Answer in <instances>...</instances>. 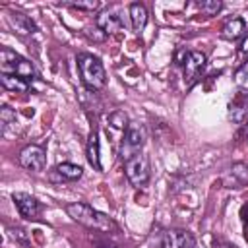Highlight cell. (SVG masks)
<instances>
[{"label":"cell","mask_w":248,"mask_h":248,"mask_svg":"<svg viewBox=\"0 0 248 248\" xmlns=\"http://www.w3.org/2000/svg\"><path fill=\"white\" fill-rule=\"evenodd\" d=\"M66 213L68 217H72L76 223L87 227V229H93V231H99V232H110L116 229L114 221L103 213V211H97L93 209L89 203H83V202H74V203H68L66 205Z\"/></svg>","instance_id":"1"},{"label":"cell","mask_w":248,"mask_h":248,"mask_svg":"<svg viewBox=\"0 0 248 248\" xmlns=\"http://www.w3.org/2000/svg\"><path fill=\"white\" fill-rule=\"evenodd\" d=\"M78 68H79V76L81 81L87 89L91 91H101L107 85V72L101 64V60L93 54L81 52L78 54Z\"/></svg>","instance_id":"2"},{"label":"cell","mask_w":248,"mask_h":248,"mask_svg":"<svg viewBox=\"0 0 248 248\" xmlns=\"http://www.w3.org/2000/svg\"><path fill=\"white\" fill-rule=\"evenodd\" d=\"M0 70L2 74H10V76H17V78H23L27 81L35 79V68L33 64L19 56L17 52L10 50V48H2L0 50Z\"/></svg>","instance_id":"3"},{"label":"cell","mask_w":248,"mask_h":248,"mask_svg":"<svg viewBox=\"0 0 248 248\" xmlns=\"http://www.w3.org/2000/svg\"><path fill=\"white\" fill-rule=\"evenodd\" d=\"M143 143H145V128L140 122H130V126L124 130V138L120 143V151H118L120 159L128 161L130 157L141 153Z\"/></svg>","instance_id":"4"},{"label":"cell","mask_w":248,"mask_h":248,"mask_svg":"<svg viewBox=\"0 0 248 248\" xmlns=\"http://www.w3.org/2000/svg\"><path fill=\"white\" fill-rule=\"evenodd\" d=\"M196 238L184 229H165L157 232L153 248H194Z\"/></svg>","instance_id":"5"},{"label":"cell","mask_w":248,"mask_h":248,"mask_svg":"<svg viewBox=\"0 0 248 248\" xmlns=\"http://www.w3.org/2000/svg\"><path fill=\"white\" fill-rule=\"evenodd\" d=\"M124 172H126V178L132 186H143L149 180V174H151L149 157L143 151L130 157L128 161H124Z\"/></svg>","instance_id":"6"},{"label":"cell","mask_w":248,"mask_h":248,"mask_svg":"<svg viewBox=\"0 0 248 248\" xmlns=\"http://www.w3.org/2000/svg\"><path fill=\"white\" fill-rule=\"evenodd\" d=\"M178 64H182V68H184L186 85L192 87V85L202 78V72H203V68H205V64H207V58H205V54L200 52V50H188V52H184V58H182Z\"/></svg>","instance_id":"7"},{"label":"cell","mask_w":248,"mask_h":248,"mask_svg":"<svg viewBox=\"0 0 248 248\" xmlns=\"http://www.w3.org/2000/svg\"><path fill=\"white\" fill-rule=\"evenodd\" d=\"M19 165L23 169H29V170H43L45 165H46V155H45V149L41 145H35V143H29L25 145L21 151H19V157H17Z\"/></svg>","instance_id":"8"},{"label":"cell","mask_w":248,"mask_h":248,"mask_svg":"<svg viewBox=\"0 0 248 248\" xmlns=\"http://www.w3.org/2000/svg\"><path fill=\"white\" fill-rule=\"evenodd\" d=\"M12 200H14V203H16V207H17V211H19L21 217H25L29 221L39 219V215H41V203L37 202V198L29 196L25 192H14Z\"/></svg>","instance_id":"9"},{"label":"cell","mask_w":248,"mask_h":248,"mask_svg":"<svg viewBox=\"0 0 248 248\" xmlns=\"http://www.w3.org/2000/svg\"><path fill=\"white\" fill-rule=\"evenodd\" d=\"M95 27H99L103 31V35H114L124 29V21L116 12L105 10L95 17Z\"/></svg>","instance_id":"10"},{"label":"cell","mask_w":248,"mask_h":248,"mask_svg":"<svg viewBox=\"0 0 248 248\" xmlns=\"http://www.w3.org/2000/svg\"><path fill=\"white\" fill-rule=\"evenodd\" d=\"M248 116V93L238 91L229 103V120L234 124H242Z\"/></svg>","instance_id":"11"},{"label":"cell","mask_w":248,"mask_h":248,"mask_svg":"<svg viewBox=\"0 0 248 248\" xmlns=\"http://www.w3.org/2000/svg\"><path fill=\"white\" fill-rule=\"evenodd\" d=\"M83 174V169L76 163H70V161H64V163H58L52 172H50V178L52 180H60V182H74V180H79Z\"/></svg>","instance_id":"12"},{"label":"cell","mask_w":248,"mask_h":248,"mask_svg":"<svg viewBox=\"0 0 248 248\" xmlns=\"http://www.w3.org/2000/svg\"><path fill=\"white\" fill-rule=\"evenodd\" d=\"M244 35H246V21H244L242 17H232V19H229V21L223 25V31H221V37L227 39V41H232V43L244 39Z\"/></svg>","instance_id":"13"},{"label":"cell","mask_w":248,"mask_h":248,"mask_svg":"<svg viewBox=\"0 0 248 248\" xmlns=\"http://www.w3.org/2000/svg\"><path fill=\"white\" fill-rule=\"evenodd\" d=\"M8 21L16 29V33H19V35H31V33L37 31L35 21L31 17H27L25 14H21V12H10Z\"/></svg>","instance_id":"14"},{"label":"cell","mask_w":248,"mask_h":248,"mask_svg":"<svg viewBox=\"0 0 248 248\" xmlns=\"http://www.w3.org/2000/svg\"><path fill=\"white\" fill-rule=\"evenodd\" d=\"M130 23H132V29L134 31H141L147 23V10L141 2H134L130 4Z\"/></svg>","instance_id":"15"},{"label":"cell","mask_w":248,"mask_h":248,"mask_svg":"<svg viewBox=\"0 0 248 248\" xmlns=\"http://www.w3.org/2000/svg\"><path fill=\"white\" fill-rule=\"evenodd\" d=\"M99 136L97 132H91L89 136V141H87V149H85V157L89 161V165L95 169V170H101L103 165H101V155H99Z\"/></svg>","instance_id":"16"},{"label":"cell","mask_w":248,"mask_h":248,"mask_svg":"<svg viewBox=\"0 0 248 248\" xmlns=\"http://www.w3.org/2000/svg\"><path fill=\"white\" fill-rule=\"evenodd\" d=\"M0 81L4 85V89L8 91H17V93H25L29 91L31 87V81L23 79V78H17V76H10V74H2L0 76Z\"/></svg>","instance_id":"17"},{"label":"cell","mask_w":248,"mask_h":248,"mask_svg":"<svg viewBox=\"0 0 248 248\" xmlns=\"http://www.w3.org/2000/svg\"><path fill=\"white\" fill-rule=\"evenodd\" d=\"M229 174H231V178H232L231 188H242V186L248 184V165H244V163H234V165L231 167Z\"/></svg>","instance_id":"18"},{"label":"cell","mask_w":248,"mask_h":248,"mask_svg":"<svg viewBox=\"0 0 248 248\" xmlns=\"http://www.w3.org/2000/svg\"><path fill=\"white\" fill-rule=\"evenodd\" d=\"M198 8L205 14V16H217L223 8V2L219 0H203V2H198Z\"/></svg>","instance_id":"19"},{"label":"cell","mask_w":248,"mask_h":248,"mask_svg":"<svg viewBox=\"0 0 248 248\" xmlns=\"http://www.w3.org/2000/svg\"><path fill=\"white\" fill-rule=\"evenodd\" d=\"M108 122H110L112 128H118V130H126V128L130 126L128 116H126L124 110H116V112H112V114L108 116Z\"/></svg>","instance_id":"20"},{"label":"cell","mask_w":248,"mask_h":248,"mask_svg":"<svg viewBox=\"0 0 248 248\" xmlns=\"http://www.w3.org/2000/svg\"><path fill=\"white\" fill-rule=\"evenodd\" d=\"M64 6H70L74 10H81V12H97L101 8V4L97 0H89V2H64Z\"/></svg>","instance_id":"21"},{"label":"cell","mask_w":248,"mask_h":248,"mask_svg":"<svg viewBox=\"0 0 248 248\" xmlns=\"http://www.w3.org/2000/svg\"><path fill=\"white\" fill-rule=\"evenodd\" d=\"M0 120H2V128L6 130V128L10 126V122L16 124V112H14L10 107H2V110H0Z\"/></svg>","instance_id":"22"},{"label":"cell","mask_w":248,"mask_h":248,"mask_svg":"<svg viewBox=\"0 0 248 248\" xmlns=\"http://www.w3.org/2000/svg\"><path fill=\"white\" fill-rule=\"evenodd\" d=\"M246 78H248V64H244V66L236 72V81H238V83H242Z\"/></svg>","instance_id":"23"},{"label":"cell","mask_w":248,"mask_h":248,"mask_svg":"<svg viewBox=\"0 0 248 248\" xmlns=\"http://www.w3.org/2000/svg\"><path fill=\"white\" fill-rule=\"evenodd\" d=\"M242 219H244V225H246V231H248V203L242 207Z\"/></svg>","instance_id":"24"},{"label":"cell","mask_w":248,"mask_h":248,"mask_svg":"<svg viewBox=\"0 0 248 248\" xmlns=\"http://www.w3.org/2000/svg\"><path fill=\"white\" fill-rule=\"evenodd\" d=\"M219 248H236V246H231V244H221Z\"/></svg>","instance_id":"25"}]
</instances>
